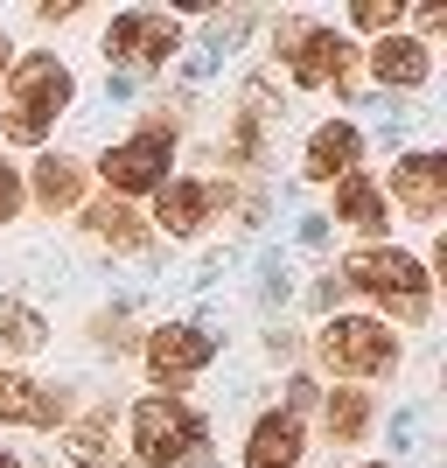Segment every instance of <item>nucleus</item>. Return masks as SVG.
<instances>
[{
	"label": "nucleus",
	"mask_w": 447,
	"mask_h": 468,
	"mask_svg": "<svg viewBox=\"0 0 447 468\" xmlns=\"http://www.w3.org/2000/svg\"><path fill=\"white\" fill-rule=\"evenodd\" d=\"M70 70H63L57 57H21L7 63V112H0V133L21 140V147H36L42 133H49V119L70 105Z\"/></svg>",
	"instance_id": "f257e3e1"
},
{
	"label": "nucleus",
	"mask_w": 447,
	"mask_h": 468,
	"mask_svg": "<svg viewBox=\"0 0 447 468\" xmlns=\"http://www.w3.org/2000/svg\"><path fill=\"white\" fill-rule=\"evenodd\" d=\"M314 356L329 378H378L399 364V335H391V322H370V314H335L314 335Z\"/></svg>",
	"instance_id": "f03ea898"
},
{
	"label": "nucleus",
	"mask_w": 447,
	"mask_h": 468,
	"mask_svg": "<svg viewBox=\"0 0 447 468\" xmlns=\"http://www.w3.org/2000/svg\"><path fill=\"white\" fill-rule=\"evenodd\" d=\"M343 280L364 287L370 301H385L399 322H427V273L412 252H385V245H364V252L343 259Z\"/></svg>",
	"instance_id": "7ed1b4c3"
},
{
	"label": "nucleus",
	"mask_w": 447,
	"mask_h": 468,
	"mask_svg": "<svg viewBox=\"0 0 447 468\" xmlns=\"http://www.w3.org/2000/svg\"><path fill=\"white\" fill-rule=\"evenodd\" d=\"M133 448L140 462H196V448H203V420H196L189 406H182L176 391H154V399H140L133 406Z\"/></svg>",
	"instance_id": "20e7f679"
},
{
	"label": "nucleus",
	"mask_w": 447,
	"mask_h": 468,
	"mask_svg": "<svg viewBox=\"0 0 447 468\" xmlns=\"http://www.w3.org/2000/svg\"><path fill=\"white\" fill-rule=\"evenodd\" d=\"M280 49H287L293 84H350L357 78V49L335 28H308V21H280Z\"/></svg>",
	"instance_id": "39448f33"
},
{
	"label": "nucleus",
	"mask_w": 447,
	"mask_h": 468,
	"mask_svg": "<svg viewBox=\"0 0 447 468\" xmlns=\"http://www.w3.org/2000/svg\"><path fill=\"white\" fill-rule=\"evenodd\" d=\"M168 161H176V147L161 133H147L140 126L133 140H119V147H105V161H98V176L112 182V196L126 203V196H147V189H161L168 182Z\"/></svg>",
	"instance_id": "423d86ee"
},
{
	"label": "nucleus",
	"mask_w": 447,
	"mask_h": 468,
	"mask_svg": "<svg viewBox=\"0 0 447 468\" xmlns=\"http://www.w3.org/2000/svg\"><path fill=\"white\" fill-rule=\"evenodd\" d=\"M182 49V21L168 15H119L112 28H105V57L112 63H133V70H154V63H168Z\"/></svg>",
	"instance_id": "0eeeda50"
},
{
	"label": "nucleus",
	"mask_w": 447,
	"mask_h": 468,
	"mask_svg": "<svg viewBox=\"0 0 447 468\" xmlns=\"http://www.w3.org/2000/svg\"><path fill=\"white\" fill-rule=\"evenodd\" d=\"M210 356H217V335H203L196 322H168V329L147 335V371H154L161 385H182V378H196Z\"/></svg>",
	"instance_id": "6e6552de"
},
{
	"label": "nucleus",
	"mask_w": 447,
	"mask_h": 468,
	"mask_svg": "<svg viewBox=\"0 0 447 468\" xmlns=\"http://www.w3.org/2000/svg\"><path fill=\"white\" fill-rule=\"evenodd\" d=\"M63 420H70V399L57 385L0 371V427H63Z\"/></svg>",
	"instance_id": "1a4fd4ad"
},
{
	"label": "nucleus",
	"mask_w": 447,
	"mask_h": 468,
	"mask_svg": "<svg viewBox=\"0 0 447 468\" xmlns=\"http://www.w3.org/2000/svg\"><path fill=\"white\" fill-rule=\"evenodd\" d=\"M391 196H399L412 217H441V210H447V161H441V154H406V161H391Z\"/></svg>",
	"instance_id": "9d476101"
},
{
	"label": "nucleus",
	"mask_w": 447,
	"mask_h": 468,
	"mask_svg": "<svg viewBox=\"0 0 447 468\" xmlns=\"http://www.w3.org/2000/svg\"><path fill=\"white\" fill-rule=\"evenodd\" d=\"M357 154H364V133H357L350 119H329V126H314V140H308V168L314 182H343L357 168Z\"/></svg>",
	"instance_id": "9b49d317"
},
{
	"label": "nucleus",
	"mask_w": 447,
	"mask_h": 468,
	"mask_svg": "<svg viewBox=\"0 0 447 468\" xmlns=\"http://www.w3.org/2000/svg\"><path fill=\"white\" fill-rule=\"evenodd\" d=\"M245 468H301V420L293 412H266L245 441Z\"/></svg>",
	"instance_id": "f8f14e48"
},
{
	"label": "nucleus",
	"mask_w": 447,
	"mask_h": 468,
	"mask_svg": "<svg viewBox=\"0 0 447 468\" xmlns=\"http://www.w3.org/2000/svg\"><path fill=\"white\" fill-rule=\"evenodd\" d=\"M210 203H217L210 182H161L154 189V224H168L176 238H189V231H203Z\"/></svg>",
	"instance_id": "ddd939ff"
},
{
	"label": "nucleus",
	"mask_w": 447,
	"mask_h": 468,
	"mask_svg": "<svg viewBox=\"0 0 447 468\" xmlns=\"http://www.w3.org/2000/svg\"><path fill=\"white\" fill-rule=\"evenodd\" d=\"M370 70H378V84H399V91H412V84H427L433 70V49L412 36H385L378 49H370Z\"/></svg>",
	"instance_id": "4468645a"
},
{
	"label": "nucleus",
	"mask_w": 447,
	"mask_h": 468,
	"mask_svg": "<svg viewBox=\"0 0 447 468\" xmlns=\"http://www.w3.org/2000/svg\"><path fill=\"white\" fill-rule=\"evenodd\" d=\"M335 217L343 224H357V231H385V196H378V182L364 176V168H350V176L335 182Z\"/></svg>",
	"instance_id": "2eb2a0df"
},
{
	"label": "nucleus",
	"mask_w": 447,
	"mask_h": 468,
	"mask_svg": "<svg viewBox=\"0 0 447 468\" xmlns=\"http://www.w3.org/2000/svg\"><path fill=\"white\" fill-rule=\"evenodd\" d=\"M28 189H36L42 210H70V203L84 196V168H78L70 154H42V161H36V182H28Z\"/></svg>",
	"instance_id": "dca6fc26"
},
{
	"label": "nucleus",
	"mask_w": 447,
	"mask_h": 468,
	"mask_svg": "<svg viewBox=\"0 0 447 468\" xmlns=\"http://www.w3.org/2000/svg\"><path fill=\"white\" fill-rule=\"evenodd\" d=\"M84 224H91V238H98V245H119V252H140V245H147V224H140V217L126 210L119 196L91 203V210H84Z\"/></svg>",
	"instance_id": "f3484780"
},
{
	"label": "nucleus",
	"mask_w": 447,
	"mask_h": 468,
	"mask_svg": "<svg viewBox=\"0 0 447 468\" xmlns=\"http://www.w3.org/2000/svg\"><path fill=\"white\" fill-rule=\"evenodd\" d=\"M322 427H329L335 448H357L370 433V391H329L322 399Z\"/></svg>",
	"instance_id": "a211bd4d"
},
{
	"label": "nucleus",
	"mask_w": 447,
	"mask_h": 468,
	"mask_svg": "<svg viewBox=\"0 0 447 468\" xmlns=\"http://www.w3.org/2000/svg\"><path fill=\"white\" fill-rule=\"evenodd\" d=\"M49 343V322H42L28 301H15V293H0V350H15V356H28V350H42Z\"/></svg>",
	"instance_id": "6ab92c4d"
},
{
	"label": "nucleus",
	"mask_w": 447,
	"mask_h": 468,
	"mask_svg": "<svg viewBox=\"0 0 447 468\" xmlns=\"http://www.w3.org/2000/svg\"><path fill=\"white\" fill-rule=\"evenodd\" d=\"M105 441H112V412H91V420L70 433V462L98 468V462H105Z\"/></svg>",
	"instance_id": "aec40b11"
},
{
	"label": "nucleus",
	"mask_w": 447,
	"mask_h": 468,
	"mask_svg": "<svg viewBox=\"0 0 447 468\" xmlns=\"http://www.w3.org/2000/svg\"><path fill=\"white\" fill-rule=\"evenodd\" d=\"M399 21H406L399 0H357V28H370V36H399Z\"/></svg>",
	"instance_id": "412c9836"
},
{
	"label": "nucleus",
	"mask_w": 447,
	"mask_h": 468,
	"mask_svg": "<svg viewBox=\"0 0 447 468\" xmlns=\"http://www.w3.org/2000/svg\"><path fill=\"white\" fill-rule=\"evenodd\" d=\"M21 203H28V189H21V168H7V161H0V224H15Z\"/></svg>",
	"instance_id": "4be33fe9"
},
{
	"label": "nucleus",
	"mask_w": 447,
	"mask_h": 468,
	"mask_svg": "<svg viewBox=\"0 0 447 468\" xmlns=\"http://www.w3.org/2000/svg\"><path fill=\"white\" fill-rule=\"evenodd\" d=\"M0 78H7V36H0Z\"/></svg>",
	"instance_id": "5701e85b"
},
{
	"label": "nucleus",
	"mask_w": 447,
	"mask_h": 468,
	"mask_svg": "<svg viewBox=\"0 0 447 468\" xmlns=\"http://www.w3.org/2000/svg\"><path fill=\"white\" fill-rule=\"evenodd\" d=\"M0 468H21V462H15V454H7V448H0Z\"/></svg>",
	"instance_id": "b1692460"
}]
</instances>
